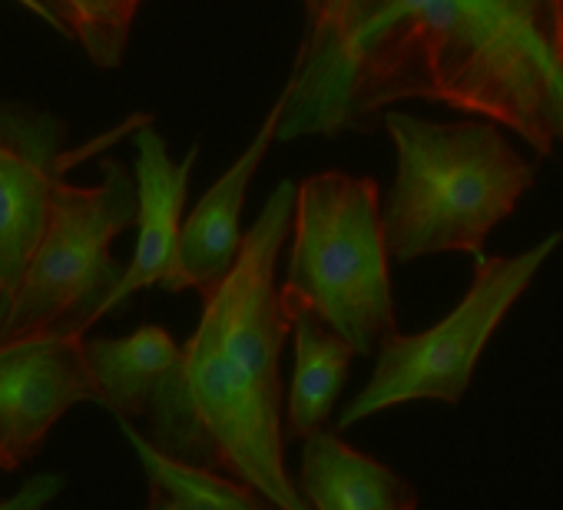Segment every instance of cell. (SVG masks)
<instances>
[{"label": "cell", "mask_w": 563, "mask_h": 510, "mask_svg": "<svg viewBox=\"0 0 563 510\" xmlns=\"http://www.w3.org/2000/svg\"><path fill=\"white\" fill-rule=\"evenodd\" d=\"M278 140L375 133L405 100L563 143V0H299Z\"/></svg>", "instance_id": "1"}, {"label": "cell", "mask_w": 563, "mask_h": 510, "mask_svg": "<svg viewBox=\"0 0 563 510\" xmlns=\"http://www.w3.org/2000/svg\"><path fill=\"white\" fill-rule=\"evenodd\" d=\"M296 182H278L232 273L202 296V315L183 342V378L212 441L219 470L255 487L278 510H312L286 467L282 348L292 319L278 299V259L289 245Z\"/></svg>", "instance_id": "2"}, {"label": "cell", "mask_w": 563, "mask_h": 510, "mask_svg": "<svg viewBox=\"0 0 563 510\" xmlns=\"http://www.w3.org/2000/svg\"><path fill=\"white\" fill-rule=\"evenodd\" d=\"M398 173L382 202L395 263L464 252L484 259V242L537 182L530 163L490 120L438 123L398 107L382 120Z\"/></svg>", "instance_id": "3"}, {"label": "cell", "mask_w": 563, "mask_h": 510, "mask_svg": "<svg viewBox=\"0 0 563 510\" xmlns=\"http://www.w3.org/2000/svg\"><path fill=\"white\" fill-rule=\"evenodd\" d=\"M382 202L372 176L342 169L306 176L296 186L289 266L278 282L289 315H316L358 355H375L398 332Z\"/></svg>", "instance_id": "4"}, {"label": "cell", "mask_w": 563, "mask_h": 510, "mask_svg": "<svg viewBox=\"0 0 563 510\" xmlns=\"http://www.w3.org/2000/svg\"><path fill=\"white\" fill-rule=\"evenodd\" d=\"M97 186L57 179L44 239L27 266L0 339L64 329L87 335L123 282V266L113 259V242L136 225V179L120 159L100 163Z\"/></svg>", "instance_id": "5"}, {"label": "cell", "mask_w": 563, "mask_h": 510, "mask_svg": "<svg viewBox=\"0 0 563 510\" xmlns=\"http://www.w3.org/2000/svg\"><path fill=\"white\" fill-rule=\"evenodd\" d=\"M563 242V232H550L517 255H484L474 259V276L464 299L431 329L418 335L395 332L375 352L372 378L339 414V434L411 401L461 404L477 362L507 319V312L530 289L543 263Z\"/></svg>", "instance_id": "6"}, {"label": "cell", "mask_w": 563, "mask_h": 510, "mask_svg": "<svg viewBox=\"0 0 563 510\" xmlns=\"http://www.w3.org/2000/svg\"><path fill=\"white\" fill-rule=\"evenodd\" d=\"M146 113L126 120L113 133L64 153L67 123L31 103L0 100V325L8 322L27 266L44 239L57 179L117 136L136 133Z\"/></svg>", "instance_id": "7"}, {"label": "cell", "mask_w": 563, "mask_h": 510, "mask_svg": "<svg viewBox=\"0 0 563 510\" xmlns=\"http://www.w3.org/2000/svg\"><path fill=\"white\" fill-rule=\"evenodd\" d=\"M84 339L64 329L0 339V470H21L77 404H100Z\"/></svg>", "instance_id": "8"}, {"label": "cell", "mask_w": 563, "mask_h": 510, "mask_svg": "<svg viewBox=\"0 0 563 510\" xmlns=\"http://www.w3.org/2000/svg\"><path fill=\"white\" fill-rule=\"evenodd\" d=\"M282 110H286V97L278 93V100L272 103L268 117L262 120L258 133L242 149V156L189 209V215L183 222V235H179L176 266H173L169 279L163 282V292L176 296V292L192 289V292L206 296L232 273L239 252H242V242H245V232L239 225L245 192H249L262 159L268 156L272 143L278 140Z\"/></svg>", "instance_id": "9"}, {"label": "cell", "mask_w": 563, "mask_h": 510, "mask_svg": "<svg viewBox=\"0 0 563 510\" xmlns=\"http://www.w3.org/2000/svg\"><path fill=\"white\" fill-rule=\"evenodd\" d=\"M136 192H140V215H136V248L133 259L123 273V282L110 302V312L123 309L136 292L153 289L169 279L179 252L183 235V209L189 196L192 166L199 159V143L186 153V159L173 163L166 140L153 126V117H146L136 133Z\"/></svg>", "instance_id": "10"}, {"label": "cell", "mask_w": 563, "mask_h": 510, "mask_svg": "<svg viewBox=\"0 0 563 510\" xmlns=\"http://www.w3.org/2000/svg\"><path fill=\"white\" fill-rule=\"evenodd\" d=\"M296 487L312 510H418V494L398 470L329 428L302 441Z\"/></svg>", "instance_id": "11"}, {"label": "cell", "mask_w": 563, "mask_h": 510, "mask_svg": "<svg viewBox=\"0 0 563 510\" xmlns=\"http://www.w3.org/2000/svg\"><path fill=\"white\" fill-rule=\"evenodd\" d=\"M84 355L100 385V404L126 421H146L183 368V345L153 322L123 339L87 335Z\"/></svg>", "instance_id": "12"}, {"label": "cell", "mask_w": 563, "mask_h": 510, "mask_svg": "<svg viewBox=\"0 0 563 510\" xmlns=\"http://www.w3.org/2000/svg\"><path fill=\"white\" fill-rule=\"evenodd\" d=\"M289 319L296 368L286 388V441L292 444L329 424L358 352L309 312H292Z\"/></svg>", "instance_id": "13"}, {"label": "cell", "mask_w": 563, "mask_h": 510, "mask_svg": "<svg viewBox=\"0 0 563 510\" xmlns=\"http://www.w3.org/2000/svg\"><path fill=\"white\" fill-rule=\"evenodd\" d=\"M117 424L143 464L150 484L146 510H278L255 487L235 480L225 470L186 464L163 454L143 431H136L133 421L117 418Z\"/></svg>", "instance_id": "14"}, {"label": "cell", "mask_w": 563, "mask_h": 510, "mask_svg": "<svg viewBox=\"0 0 563 510\" xmlns=\"http://www.w3.org/2000/svg\"><path fill=\"white\" fill-rule=\"evenodd\" d=\"M67 41H77L100 70H117L126 57L133 21L143 0H41Z\"/></svg>", "instance_id": "15"}, {"label": "cell", "mask_w": 563, "mask_h": 510, "mask_svg": "<svg viewBox=\"0 0 563 510\" xmlns=\"http://www.w3.org/2000/svg\"><path fill=\"white\" fill-rule=\"evenodd\" d=\"M67 487L64 474H34L14 497L0 500V510H44Z\"/></svg>", "instance_id": "16"}, {"label": "cell", "mask_w": 563, "mask_h": 510, "mask_svg": "<svg viewBox=\"0 0 563 510\" xmlns=\"http://www.w3.org/2000/svg\"><path fill=\"white\" fill-rule=\"evenodd\" d=\"M18 4H21L24 11H31L34 18H41V21H44V24H47L51 31H57V34L64 37V31H60V24H57V18H54V14H51V11H47L44 4H41V0H18Z\"/></svg>", "instance_id": "17"}]
</instances>
